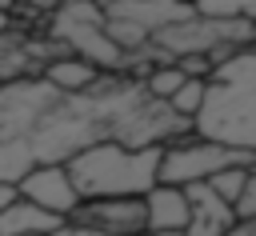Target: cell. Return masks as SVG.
Returning a JSON list of instances; mask_svg holds the SVG:
<instances>
[{"label":"cell","instance_id":"12","mask_svg":"<svg viewBox=\"0 0 256 236\" xmlns=\"http://www.w3.org/2000/svg\"><path fill=\"white\" fill-rule=\"evenodd\" d=\"M60 224H64L60 216L44 212L40 204H32V200H24V196H16V200L0 212V236H48V232H56Z\"/></svg>","mask_w":256,"mask_h":236},{"label":"cell","instance_id":"23","mask_svg":"<svg viewBox=\"0 0 256 236\" xmlns=\"http://www.w3.org/2000/svg\"><path fill=\"white\" fill-rule=\"evenodd\" d=\"M16 8V0H0V12H12Z\"/></svg>","mask_w":256,"mask_h":236},{"label":"cell","instance_id":"6","mask_svg":"<svg viewBox=\"0 0 256 236\" xmlns=\"http://www.w3.org/2000/svg\"><path fill=\"white\" fill-rule=\"evenodd\" d=\"M236 164H256L252 152H240V148H228L220 140H208V136H196V132H184L176 140H168L160 148V180L156 184H176V188H188V184H208L216 172L224 168H236Z\"/></svg>","mask_w":256,"mask_h":236},{"label":"cell","instance_id":"7","mask_svg":"<svg viewBox=\"0 0 256 236\" xmlns=\"http://www.w3.org/2000/svg\"><path fill=\"white\" fill-rule=\"evenodd\" d=\"M100 12L108 24V36L132 56V72H136V52L148 48V40L160 28L188 20L196 8L188 0H100Z\"/></svg>","mask_w":256,"mask_h":236},{"label":"cell","instance_id":"5","mask_svg":"<svg viewBox=\"0 0 256 236\" xmlns=\"http://www.w3.org/2000/svg\"><path fill=\"white\" fill-rule=\"evenodd\" d=\"M160 60H188V56H204L212 60V68L220 60H228L232 52L248 48L252 44V24L244 20H212V16H200L192 12L188 20H176L168 28H160L152 40Z\"/></svg>","mask_w":256,"mask_h":236},{"label":"cell","instance_id":"4","mask_svg":"<svg viewBox=\"0 0 256 236\" xmlns=\"http://www.w3.org/2000/svg\"><path fill=\"white\" fill-rule=\"evenodd\" d=\"M52 40L100 72H132V56L108 36L100 0H60L52 8Z\"/></svg>","mask_w":256,"mask_h":236},{"label":"cell","instance_id":"17","mask_svg":"<svg viewBox=\"0 0 256 236\" xmlns=\"http://www.w3.org/2000/svg\"><path fill=\"white\" fill-rule=\"evenodd\" d=\"M256 168V164H252ZM248 164H236V168H224V172H216L212 180H208V188L220 196V200H228V204H236V196H240V188H244V180H248V172H252Z\"/></svg>","mask_w":256,"mask_h":236},{"label":"cell","instance_id":"20","mask_svg":"<svg viewBox=\"0 0 256 236\" xmlns=\"http://www.w3.org/2000/svg\"><path fill=\"white\" fill-rule=\"evenodd\" d=\"M16 196H20V192H16V184H8V180H0V212H4V208H8V204H12Z\"/></svg>","mask_w":256,"mask_h":236},{"label":"cell","instance_id":"14","mask_svg":"<svg viewBox=\"0 0 256 236\" xmlns=\"http://www.w3.org/2000/svg\"><path fill=\"white\" fill-rule=\"evenodd\" d=\"M188 80V72L176 64V60H160V64H152V68H144V76H140V84H144V92L152 96V100H172L176 96V88Z\"/></svg>","mask_w":256,"mask_h":236},{"label":"cell","instance_id":"22","mask_svg":"<svg viewBox=\"0 0 256 236\" xmlns=\"http://www.w3.org/2000/svg\"><path fill=\"white\" fill-rule=\"evenodd\" d=\"M136 236H184V232H152V228H144V232H136Z\"/></svg>","mask_w":256,"mask_h":236},{"label":"cell","instance_id":"19","mask_svg":"<svg viewBox=\"0 0 256 236\" xmlns=\"http://www.w3.org/2000/svg\"><path fill=\"white\" fill-rule=\"evenodd\" d=\"M48 236H104V232H96V228H84V224H72V220H64L56 232H48Z\"/></svg>","mask_w":256,"mask_h":236},{"label":"cell","instance_id":"11","mask_svg":"<svg viewBox=\"0 0 256 236\" xmlns=\"http://www.w3.org/2000/svg\"><path fill=\"white\" fill-rule=\"evenodd\" d=\"M144 228L184 232L188 228V192L176 184H152L144 192Z\"/></svg>","mask_w":256,"mask_h":236},{"label":"cell","instance_id":"9","mask_svg":"<svg viewBox=\"0 0 256 236\" xmlns=\"http://www.w3.org/2000/svg\"><path fill=\"white\" fill-rule=\"evenodd\" d=\"M16 192L24 200L40 204L44 212L60 216V220H68L76 212V204H80V192H76V184H72L64 164H36L32 172H24L16 180Z\"/></svg>","mask_w":256,"mask_h":236},{"label":"cell","instance_id":"8","mask_svg":"<svg viewBox=\"0 0 256 236\" xmlns=\"http://www.w3.org/2000/svg\"><path fill=\"white\" fill-rule=\"evenodd\" d=\"M68 220L72 224H84V228H96L104 236H136V232H144V196L80 200Z\"/></svg>","mask_w":256,"mask_h":236},{"label":"cell","instance_id":"18","mask_svg":"<svg viewBox=\"0 0 256 236\" xmlns=\"http://www.w3.org/2000/svg\"><path fill=\"white\" fill-rule=\"evenodd\" d=\"M232 212H236V220H256V168L248 172V180H244V188H240Z\"/></svg>","mask_w":256,"mask_h":236},{"label":"cell","instance_id":"15","mask_svg":"<svg viewBox=\"0 0 256 236\" xmlns=\"http://www.w3.org/2000/svg\"><path fill=\"white\" fill-rule=\"evenodd\" d=\"M204 92H208V76H188L180 88H176V96L168 100V108L180 116V120H196V112H200V104H204Z\"/></svg>","mask_w":256,"mask_h":236},{"label":"cell","instance_id":"1","mask_svg":"<svg viewBox=\"0 0 256 236\" xmlns=\"http://www.w3.org/2000/svg\"><path fill=\"white\" fill-rule=\"evenodd\" d=\"M192 132L164 100H152L132 72H104L88 92H60L44 76L0 84V180L16 184L36 164H68L76 152L116 140L164 148Z\"/></svg>","mask_w":256,"mask_h":236},{"label":"cell","instance_id":"2","mask_svg":"<svg viewBox=\"0 0 256 236\" xmlns=\"http://www.w3.org/2000/svg\"><path fill=\"white\" fill-rule=\"evenodd\" d=\"M192 132L256 156V48H240L208 72Z\"/></svg>","mask_w":256,"mask_h":236},{"label":"cell","instance_id":"13","mask_svg":"<svg viewBox=\"0 0 256 236\" xmlns=\"http://www.w3.org/2000/svg\"><path fill=\"white\" fill-rule=\"evenodd\" d=\"M40 76H44L52 88H60V92H72V96H76V92L96 88L104 72H100V68H92V64H88V60H80V56H56Z\"/></svg>","mask_w":256,"mask_h":236},{"label":"cell","instance_id":"21","mask_svg":"<svg viewBox=\"0 0 256 236\" xmlns=\"http://www.w3.org/2000/svg\"><path fill=\"white\" fill-rule=\"evenodd\" d=\"M228 236H256V220H236V228Z\"/></svg>","mask_w":256,"mask_h":236},{"label":"cell","instance_id":"3","mask_svg":"<svg viewBox=\"0 0 256 236\" xmlns=\"http://www.w3.org/2000/svg\"><path fill=\"white\" fill-rule=\"evenodd\" d=\"M64 168H68L80 200L144 196L160 180V148H128L116 140H100V144L76 152Z\"/></svg>","mask_w":256,"mask_h":236},{"label":"cell","instance_id":"24","mask_svg":"<svg viewBox=\"0 0 256 236\" xmlns=\"http://www.w3.org/2000/svg\"><path fill=\"white\" fill-rule=\"evenodd\" d=\"M0 32H8V12H0Z\"/></svg>","mask_w":256,"mask_h":236},{"label":"cell","instance_id":"10","mask_svg":"<svg viewBox=\"0 0 256 236\" xmlns=\"http://www.w3.org/2000/svg\"><path fill=\"white\" fill-rule=\"evenodd\" d=\"M188 228L184 236H228L236 228V212L208 184H188Z\"/></svg>","mask_w":256,"mask_h":236},{"label":"cell","instance_id":"16","mask_svg":"<svg viewBox=\"0 0 256 236\" xmlns=\"http://www.w3.org/2000/svg\"><path fill=\"white\" fill-rule=\"evenodd\" d=\"M192 8L200 16H212V20H244V24H256V0H196Z\"/></svg>","mask_w":256,"mask_h":236},{"label":"cell","instance_id":"25","mask_svg":"<svg viewBox=\"0 0 256 236\" xmlns=\"http://www.w3.org/2000/svg\"><path fill=\"white\" fill-rule=\"evenodd\" d=\"M188 4H196V0H188Z\"/></svg>","mask_w":256,"mask_h":236}]
</instances>
